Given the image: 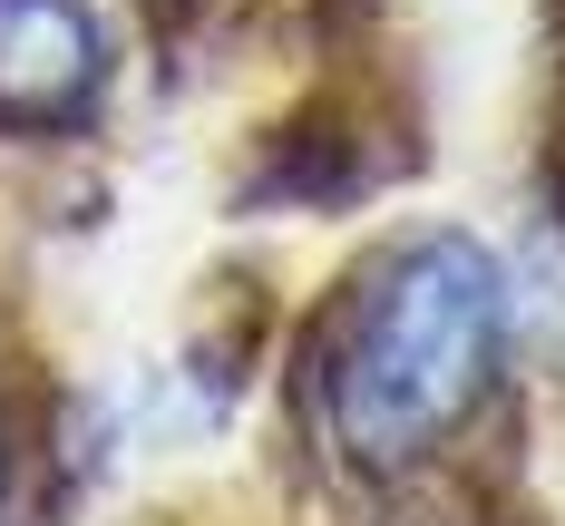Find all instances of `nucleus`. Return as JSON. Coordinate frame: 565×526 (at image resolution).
<instances>
[{"mask_svg":"<svg viewBox=\"0 0 565 526\" xmlns=\"http://www.w3.org/2000/svg\"><path fill=\"white\" fill-rule=\"evenodd\" d=\"M508 342V283L488 244L468 234H419L361 283L351 322L332 342V429L351 459L399 468L439 449L498 380Z\"/></svg>","mask_w":565,"mask_h":526,"instance_id":"nucleus-1","label":"nucleus"},{"mask_svg":"<svg viewBox=\"0 0 565 526\" xmlns=\"http://www.w3.org/2000/svg\"><path fill=\"white\" fill-rule=\"evenodd\" d=\"M108 88V40L88 0H0V117L68 127Z\"/></svg>","mask_w":565,"mask_h":526,"instance_id":"nucleus-2","label":"nucleus"}]
</instances>
